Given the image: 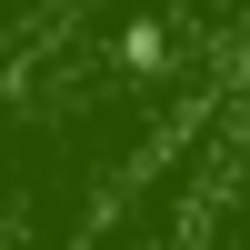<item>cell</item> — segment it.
Returning <instances> with one entry per match:
<instances>
[{
    "mask_svg": "<svg viewBox=\"0 0 250 250\" xmlns=\"http://www.w3.org/2000/svg\"><path fill=\"white\" fill-rule=\"evenodd\" d=\"M190 200H200V150H180V160H160L140 180V200L110 230H90L80 250H190Z\"/></svg>",
    "mask_w": 250,
    "mask_h": 250,
    "instance_id": "1",
    "label": "cell"
}]
</instances>
